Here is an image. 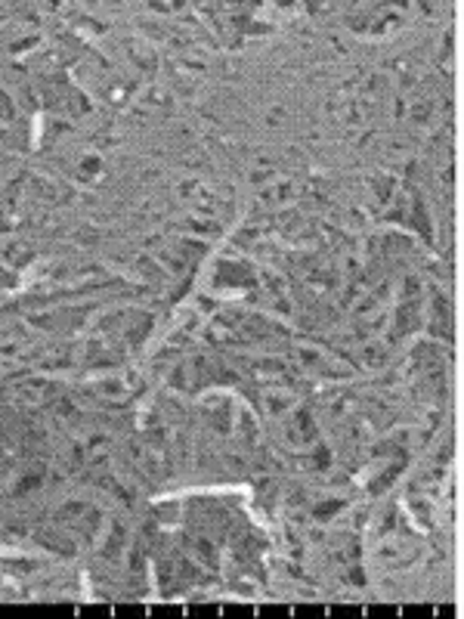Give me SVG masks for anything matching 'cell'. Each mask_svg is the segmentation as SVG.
<instances>
[{"label": "cell", "instance_id": "obj_1", "mask_svg": "<svg viewBox=\"0 0 464 619\" xmlns=\"http://www.w3.org/2000/svg\"><path fill=\"white\" fill-rule=\"evenodd\" d=\"M0 118H10V102H6V96H0Z\"/></svg>", "mask_w": 464, "mask_h": 619}]
</instances>
